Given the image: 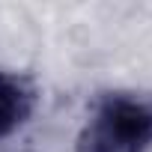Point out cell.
Instances as JSON below:
<instances>
[{
    "mask_svg": "<svg viewBox=\"0 0 152 152\" xmlns=\"http://www.w3.org/2000/svg\"><path fill=\"white\" fill-rule=\"evenodd\" d=\"M152 146V107L110 96L84 125L75 152H146Z\"/></svg>",
    "mask_w": 152,
    "mask_h": 152,
    "instance_id": "cell-1",
    "label": "cell"
},
{
    "mask_svg": "<svg viewBox=\"0 0 152 152\" xmlns=\"http://www.w3.org/2000/svg\"><path fill=\"white\" fill-rule=\"evenodd\" d=\"M36 107V87L24 75L0 72V137L18 131Z\"/></svg>",
    "mask_w": 152,
    "mask_h": 152,
    "instance_id": "cell-2",
    "label": "cell"
}]
</instances>
